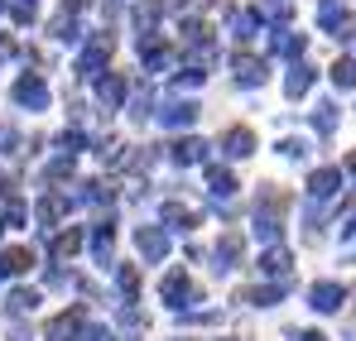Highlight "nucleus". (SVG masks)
<instances>
[{"instance_id":"obj_5","label":"nucleus","mask_w":356,"mask_h":341,"mask_svg":"<svg viewBox=\"0 0 356 341\" xmlns=\"http://www.w3.org/2000/svg\"><path fill=\"white\" fill-rule=\"evenodd\" d=\"M284 293H289V279H270V284H260V288H245V303L275 308V303H284Z\"/></svg>"},{"instance_id":"obj_8","label":"nucleus","mask_w":356,"mask_h":341,"mask_svg":"<svg viewBox=\"0 0 356 341\" xmlns=\"http://www.w3.org/2000/svg\"><path fill=\"white\" fill-rule=\"evenodd\" d=\"M313 77H318V72H313V67H303V63H294V67H289V77H284V97H308V87H313Z\"/></svg>"},{"instance_id":"obj_29","label":"nucleus","mask_w":356,"mask_h":341,"mask_svg":"<svg viewBox=\"0 0 356 341\" xmlns=\"http://www.w3.org/2000/svg\"><path fill=\"white\" fill-rule=\"evenodd\" d=\"M347 169H352V178H356V164H347Z\"/></svg>"},{"instance_id":"obj_13","label":"nucleus","mask_w":356,"mask_h":341,"mask_svg":"<svg viewBox=\"0 0 356 341\" xmlns=\"http://www.w3.org/2000/svg\"><path fill=\"white\" fill-rule=\"evenodd\" d=\"M313 130L318 135H332L337 130V101H318L313 106Z\"/></svg>"},{"instance_id":"obj_14","label":"nucleus","mask_w":356,"mask_h":341,"mask_svg":"<svg viewBox=\"0 0 356 341\" xmlns=\"http://www.w3.org/2000/svg\"><path fill=\"white\" fill-rule=\"evenodd\" d=\"M318 24H323L327 34H337V39H342V0H323V10H318Z\"/></svg>"},{"instance_id":"obj_3","label":"nucleus","mask_w":356,"mask_h":341,"mask_svg":"<svg viewBox=\"0 0 356 341\" xmlns=\"http://www.w3.org/2000/svg\"><path fill=\"white\" fill-rule=\"evenodd\" d=\"M337 188H342V173L337 169H318L313 178H308V197H313V202H332Z\"/></svg>"},{"instance_id":"obj_20","label":"nucleus","mask_w":356,"mask_h":341,"mask_svg":"<svg viewBox=\"0 0 356 341\" xmlns=\"http://www.w3.org/2000/svg\"><path fill=\"white\" fill-rule=\"evenodd\" d=\"M332 82H337V87H356V58H342V63L332 67Z\"/></svg>"},{"instance_id":"obj_6","label":"nucleus","mask_w":356,"mask_h":341,"mask_svg":"<svg viewBox=\"0 0 356 341\" xmlns=\"http://www.w3.org/2000/svg\"><path fill=\"white\" fill-rule=\"evenodd\" d=\"M135 245H140L149 260H164V255H169V235H164L159 226H140L135 231Z\"/></svg>"},{"instance_id":"obj_2","label":"nucleus","mask_w":356,"mask_h":341,"mask_svg":"<svg viewBox=\"0 0 356 341\" xmlns=\"http://www.w3.org/2000/svg\"><path fill=\"white\" fill-rule=\"evenodd\" d=\"M159 298H164L169 308H178V313H183V308L193 303V288H188V274H183V269H169V274H164V284H159Z\"/></svg>"},{"instance_id":"obj_24","label":"nucleus","mask_w":356,"mask_h":341,"mask_svg":"<svg viewBox=\"0 0 356 341\" xmlns=\"http://www.w3.org/2000/svg\"><path fill=\"white\" fill-rule=\"evenodd\" d=\"M34 303H39V298H34V293H24V288H19V293H10V308H15V313H29Z\"/></svg>"},{"instance_id":"obj_12","label":"nucleus","mask_w":356,"mask_h":341,"mask_svg":"<svg viewBox=\"0 0 356 341\" xmlns=\"http://www.w3.org/2000/svg\"><path fill=\"white\" fill-rule=\"evenodd\" d=\"M236 82H241V87H260V82H265V63H255V58H236Z\"/></svg>"},{"instance_id":"obj_16","label":"nucleus","mask_w":356,"mask_h":341,"mask_svg":"<svg viewBox=\"0 0 356 341\" xmlns=\"http://www.w3.org/2000/svg\"><path fill=\"white\" fill-rule=\"evenodd\" d=\"M270 49H275L280 58H289V63H294V58L303 53V34H275V39H270Z\"/></svg>"},{"instance_id":"obj_21","label":"nucleus","mask_w":356,"mask_h":341,"mask_svg":"<svg viewBox=\"0 0 356 341\" xmlns=\"http://www.w3.org/2000/svg\"><path fill=\"white\" fill-rule=\"evenodd\" d=\"M77 245H82V231H63L58 240H54V255H72Z\"/></svg>"},{"instance_id":"obj_27","label":"nucleus","mask_w":356,"mask_h":341,"mask_svg":"<svg viewBox=\"0 0 356 341\" xmlns=\"http://www.w3.org/2000/svg\"><path fill=\"white\" fill-rule=\"evenodd\" d=\"M294 341H327L323 332H294Z\"/></svg>"},{"instance_id":"obj_9","label":"nucleus","mask_w":356,"mask_h":341,"mask_svg":"<svg viewBox=\"0 0 356 341\" xmlns=\"http://www.w3.org/2000/svg\"><path fill=\"white\" fill-rule=\"evenodd\" d=\"M193 120H197V106H193V101H174V106H164V125H169V130H188Z\"/></svg>"},{"instance_id":"obj_18","label":"nucleus","mask_w":356,"mask_h":341,"mask_svg":"<svg viewBox=\"0 0 356 341\" xmlns=\"http://www.w3.org/2000/svg\"><path fill=\"white\" fill-rule=\"evenodd\" d=\"M255 235H260L265 245H280V235H284V226H280V222H275L270 212H260V217H255Z\"/></svg>"},{"instance_id":"obj_15","label":"nucleus","mask_w":356,"mask_h":341,"mask_svg":"<svg viewBox=\"0 0 356 341\" xmlns=\"http://www.w3.org/2000/svg\"><path fill=\"white\" fill-rule=\"evenodd\" d=\"M15 97H19L24 106H44V101H49V92H44V82H39V77H24V82L15 87Z\"/></svg>"},{"instance_id":"obj_23","label":"nucleus","mask_w":356,"mask_h":341,"mask_svg":"<svg viewBox=\"0 0 356 341\" xmlns=\"http://www.w3.org/2000/svg\"><path fill=\"white\" fill-rule=\"evenodd\" d=\"M280 154H284V159H303L308 144H303V140H280Z\"/></svg>"},{"instance_id":"obj_26","label":"nucleus","mask_w":356,"mask_h":341,"mask_svg":"<svg viewBox=\"0 0 356 341\" xmlns=\"http://www.w3.org/2000/svg\"><path fill=\"white\" fill-rule=\"evenodd\" d=\"M236 34H241V39H250V34H255V15H241V19H236Z\"/></svg>"},{"instance_id":"obj_1","label":"nucleus","mask_w":356,"mask_h":341,"mask_svg":"<svg viewBox=\"0 0 356 341\" xmlns=\"http://www.w3.org/2000/svg\"><path fill=\"white\" fill-rule=\"evenodd\" d=\"M342 303H347V288L332 284V279L308 288V308H313V313H342Z\"/></svg>"},{"instance_id":"obj_28","label":"nucleus","mask_w":356,"mask_h":341,"mask_svg":"<svg viewBox=\"0 0 356 341\" xmlns=\"http://www.w3.org/2000/svg\"><path fill=\"white\" fill-rule=\"evenodd\" d=\"M342 235H347V240H356V217H347V226H342Z\"/></svg>"},{"instance_id":"obj_22","label":"nucleus","mask_w":356,"mask_h":341,"mask_svg":"<svg viewBox=\"0 0 356 341\" xmlns=\"http://www.w3.org/2000/svg\"><path fill=\"white\" fill-rule=\"evenodd\" d=\"M164 222H169V226H178V231H193V217H188L183 207H174V202L164 207Z\"/></svg>"},{"instance_id":"obj_4","label":"nucleus","mask_w":356,"mask_h":341,"mask_svg":"<svg viewBox=\"0 0 356 341\" xmlns=\"http://www.w3.org/2000/svg\"><path fill=\"white\" fill-rule=\"evenodd\" d=\"M289 269H294V255H289L284 245H270V250L260 255V274H270V279H289Z\"/></svg>"},{"instance_id":"obj_7","label":"nucleus","mask_w":356,"mask_h":341,"mask_svg":"<svg viewBox=\"0 0 356 341\" xmlns=\"http://www.w3.org/2000/svg\"><path fill=\"white\" fill-rule=\"evenodd\" d=\"M222 154H227V159H250V154H255V135H250V130H227V140H222Z\"/></svg>"},{"instance_id":"obj_10","label":"nucleus","mask_w":356,"mask_h":341,"mask_svg":"<svg viewBox=\"0 0 356 341\" xmlns=\"http://www.w3.org/2000/svg\"><path fill=\"white\" fill-rule=\"evenodd\" d=\"M174 159L178 164H207V144H202V140H178Z\"/></svg>"},{"instance_id":"obj_25","label":"nucleus","mask_w":356,"mask_h":341,"mask_svg":"<svg viewBox=\"0 0 356 341\" xmlns=\"http://www.w3.org/2000/svg\"><path fill=\"white\" fill-rule=\"evenodd\" d=\"M135 288H140L135 269H120V293H125V298H135Z\"/></svg>"},{"instance_id":"obj_17","label":"nucleus","mask_w":356,"mask_h":341,"mask_svg":"<svg viewBox=\"0 0 356 341\" xmlns=\"http://www.w3.org/2000/svg\"><path fill=\"white\" fill-rule=\"evenodd\" d=\"M77 327H82V313H63L58 322L49 327V337H54V341H72V337H77Z\"/></svg>"},{"instance_id":"obj_11","label":"nucleus","mask_w":356,"mask_h":341,"mask_svg":"<svg viewBox=\"0 0 356 341\" xmlns=\"http://www.w3.org/2000/svg\"><path fill=\"white\" fill-rule=\"evenodd\" d=\"M207 188H212V197H217V202H227V197L236 192V178H232L227 169H207Z\"/></svg>"},{"instance_id":"obj_19","label":"nucleus","mask_w":356,"mask_h":341,"mask_svg":"<svg viewBox=\"0 0 356 341\" xmlns=\"http://www.w3.org/2000/svg\"><path fill=\"white\" fill-rule=\"evenodd\" d=\"M236 255H241V235H227V240L217 245V260H222V269H232V265H236Z\"/></svg>"}]
</instances>
